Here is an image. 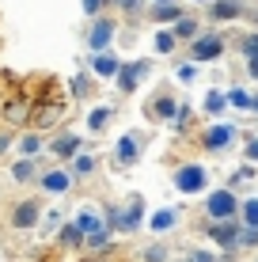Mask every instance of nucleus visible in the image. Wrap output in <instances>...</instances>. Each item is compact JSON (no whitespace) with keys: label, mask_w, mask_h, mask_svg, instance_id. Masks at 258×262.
Wrapping results in <instances>:
<instances>
[{"label":"nucleus","mask_w":258,"mask_h":262,"mask_svg":"<svg viewBox=\"0 0 258 262\" xmlns=\"http://www.w3.org/2000/svg\"><path fill=\"white\" fill-rule=\"evenodd\" d=\"M110 38H114V23L110 19H95V27H91V50H106Z\"/></svg>","instance_id":"20e7f679"},{"label":"nucleus","mask_w":258,"mask_h":262,"mask_svg":"<svg viewBox=\"0 0 258 262\" xmlns=\"http://www.w3.org/2000/svg\"><path fill=\"white\" fill-rule=\"evenodd\" d=\"M232 125H213V129L205 133V148H224L228 141H232Z\"/></svg>","instance_id":"423d86ee"},{"label":"nucleus","mask_w":258,"mask_h":262,"mask_svg":"<svg viewBox=\"0 0 258 262\" xmlns=\"http://www.w3.org/2000/svg\"><path fill=\"white\" fill-rule=\"evenodd\" d=\"M80 232H84L80 224H76V228H65V239H68V243H80Z\"/></svg>","instance_id":"7c9ffc66"},{"label":"nucleus","mask_w":258,"mask_h":262,"mask_svg":"<svg viewBox=\"0 0 258 262\" xmlns=\"http://www.w3.org/2000/svg\"><path fill=\"white\" fill-rule=\"evenodd\" d=\"M145 69H148L145 61H137V65H126V69H122V76H118L122 92H133V88H137V80H140V72H145Z\"/></svg>","instance_id":"6e6552de"},{"label":"nucleus","mask_w":258,"mask_h":262,"mask_svg":"<svg viewBox=\"0 0 258 262\" xmlns=\"http://www.w3.org/2000/svg\"><path fill=\"white\" fill-rule=\"evenodd\" d=\"M152 15H156V19H159V23H175V19H182V12H179V4H171V0H167V4H159V8H156V12H152Z\"/></svg>","instance_id":"9d476101"},{"label":"nucleus","mask_w":258,"mask_h":262,"mask_svg":"<svg viewBox=\"0 0 258 262\" xmlns=\"http://www.w3.org/2000/svg\"><path fill=\"white\" fill-rule=\"evenodd\" d=\"M171 224H175V213H171V209H159V213L152 216V228H156V232H167Z\"/></svg>","instance_id":"dca6fc26"},{"label":"nucleus","mask_w":258,"mask_h":262,"mask_svg":"<svg viewBox=\"0 0 258 262\" xmlns=\"http://www.w3.org/2000/svg\"><path fill=\"white\" fill-rule=\"evenodd\" d=\"M31 160H19V164H15V179H19V183H23V179H31Z\"/></svg>","instance_id":"5701e85b"},{"label":"nucleus","mask_w":258,"mask_h":262,"mask_svg":"<svg viewBox=\"0 0 258 262\" xmlns=\"http://www.w3.org/2000/svg\"><path fill=\"white\" fill-rule=\"evenodd\" d=\"M247 156H251V160H258V141H251V144H247Z\"/></svg>","instance_id":"72a5a7b5"},{"label":"nucleus","mask_w":258,"mask_h":262,"mask_svg":"<svg viewBox=\"0 0 258 262\" xmlns=\"http://www.w3.org/2000/svg\"><path fill=\"white\" fill-rule=\"evenodd\" d=\"M243 50H247V57H254V53H258V34H247V38H243Z\"/></svg>","instance_id":"a878e982"},{"label":"nucleus","mask_w":258,"mask_h":262,"mask_svg":"<svg viewBox=\"0 0 258 262\" xmlns=\"http://www.w3.org/2000/svg\"><path fill=\"white\" fill-rule=\"evenodd\" d=\"M220 50H224V42H220L217 34H205L201 42H194L190 57H194V61H213V57H220Z\"/></svg>","instance_id":"f03ea898"},{"label":"nucleus","mask_w":258,"mask_h":262,"mask_svg":"<svg viewBox=\"0 0 258 262\" xmlns=\"http://www.w3.org/2000/svg\"><path fill=\"white\" fill-rule=\"evenodd\" d=\"M114 69L118 65H114L110 53H99V57H95V72H99V76H114Z\"/></svg>","instance_id":"2eb2a0df"},{"label":"nucleus","mask_w":258,"mask_h":262,"mask_svg":"<svg viewBox=\"0 0 258 262\" xmlns=\"http://www.w3.org/2000/svg\"><path fill=\"white\" fill-rule=\"evenodd\" d=\"M159 4H167V0H159Z\"/></svg>","instance_id":"4c0bfd02"},{"label":"nucleus","mask_w":258,"mask_h":262,"mask_svg":"<svg viewBox=\"0 0 258 262\" xmlns=\"http://www.w3.org/2000/svg\"><path fill=\"white\" fill-rule=\"evenodd\" d=\"M91 167H95V160H91V156H80V160H76V171H80V175H87Z\"/></svg>","instance_id":"cd10ccee"},{"label":"nucleus","mask_w":258,"mask_h":262,"mask_svg":"<svg viewBox=\"0 0 258 262\" xmlns=\"http://www.w3.org/2000/svg\"><path fill=\"white\" fill-rule=\"evenodd\" d=\"M106 122H110V111H95L91 118H87V125H91V129H103Z\"/></svg>","instance_id":"412c9836"},{"label":"nucleus","mask_w":258,"mask_h":262,"mask_svg":"<svg viewBox=\"0 0 258 262\" xmlns=\"http://www.w3.org/2000/svg\"><path fill=\"white\" fill-rule=\"evenodd\" d=\"M118 156H122V164H129V160H133V156H137V144H133V141L126 137V141H122V144H118Z\"/></svg>","instance_id":"aec40b11"},{"label":"nucleus","mask_w":258,"mask_h":262,"mask_svg":"<svg viewBox=\"0 0 258 262\" xmlns=\"http://www.w3.org/2000/svg\"><path fill=\"white\" fill-rule=\"evenodd\" d=\"M243 216H247V224H258V202H247L243 205Z\"/></svg>","instance_id":"393cba45"},{"label":"nucleus","mask_w":258,"mask_h":262,"mask_svg":"<svg viewBox=\"0 0 258 262\" xmlns=\"http://www.w3.org/2000/svg\"><path fill=\"white\" fill-rule=\"evenodd\" d=\"M254 111H258V95H254Z\"/></svg>","instance_id":"e433bc0d"},{"label":"nucleus","mask_w":258,"mask_h":262,"mask_svg":"<svg viewBox=\"0 0 258 262\" xmlns=\"http://www.w3.org/2000/svg\"><path fill=\"white\" fill-rule=\"evenodd\" d=\"M251 76H258V53L251 57Z\"/></svg>","instance_id":"f704fd0d"},{"label":"nucleus","mask_w":258,"mask_h":262,"mask_svg":"<svg viewBox=\"0 0 258 262\" xmlns=\"http://www.w3.org/2000/svg\"><path fill=\"white\" fill-rule=\"evenodd\" d=\"M76 224H80V228H84V232H99V221H95L91 213H84V216H80Z\"/></svg>","instance_id":"4be33fe9"},{"label":"nucleus","mask_w":258,"mask_h":262,"mask_svg":"<svg viewBox=\"0 0 258 262\" xmlns=\"http://www.w3.org/2000/svg\"><path fill=\"white\" fill-rule=\"evenodd\" d=\"M175 34H179V38H194V34H198V23H194V19H179Z\"/></svg>","instance_id":"a211bd4d"},{"label":"nucleus","mask_w":258,"mask_h":262,"mask_svg":"<svg viewBox=\"0 0 258 262\" xmlns=\"http://www.w3.org/2000/svg\"><path fill=\"white\" fill-rule=\"evenodd\" d=\"M76 148H80V141H76V137H68V133L53 141V152H57V156H73Z\"/></svg>","instance_id":"f8f14e48"},{"label":"nucleus","mask_w":258,"mask_h":262,"mask_svg":"<svg viewBox=\"0 0 258 262\" xmlns=\"http://www.w3.org/2000/svg\"><path fill=\"white\" fill-rule=\"evenodd\" d=\"M232 213H236V198L228 194V190H220V194H213V198H209V216H217V221L224 216V221H228Z\"/></svg>","instance_id":"7ed1b4c3"},{"label":"nucleus","mask_w":258,"mask_h":262,"mask_svg":"<svg viewBox=\"0 0 258 262\" xmlns=\"http://www.w3.org/2000/svg\"><path fill=\"white\" fill-rule=\"evenodd\" d=\"M38 144H42L38 137H23V152H38Z\"/></svg>","instance_id":"c756f323"},{"label":"nucleus","mask_w":258,"mask_h":262,"mask_svg":"<svg viewBox=\"0 0 258 262\" xmlns=\"http://www.w3.org/2000/svg\"><path fill=\"white\" fill-rule=\"evenodd\" d=\"M236 15H239L236 0H217V4H213V19H236Z\"/></svg>","instance_id":"1a4fd4ad"},{"label":"nucleus","mask_w":258,"mask_h":262,"mask_svg":"<svg viewBox=\"0 0 258 262\" xmlns=\"http://www.w3.org/2000/svg\"><path fill=\"white\" fill-rule=\"evenodd\" d=\"M34 221H38V205H34V202H23L19 209H15V216H12L15 228H31Z\"/></svg>","instance_id":"0eeeda50"},{"label":"nucleus","mask_w":258,"mask_h":262,"mask_svg":"<svg viewBox=\"0 0 258 262\" xmlns=\"http://www.w3.org/2000/svg\"><path fill=\"white\" fill-rule=\"evenodd\" d=\"M103 4H106V0H84V12H87V15H99Z\"/></svg>","instance_id":"c85d7f7f"},{"label":"nucleus","mask_w":258,"mask_h":262,"mask_svg":"<svg viewBox=\"0 0 258 262\" xmlns=\"http://www.w3.org/2000/svg\"><path fill=\"white\" fill-rule=\"evenodd\" d=\"M156 114H163V118H171V114H175V99L159 95V99H156Z\"/></svg>","instance_id":"6ab92c4d"},{"label":"nucleus","mask_w":258,"mask_h":262,"mask_svg":"<svg viewBox=\"0 0 258 262\" xmlns=\"http://www.w3.org/2000/svg\"><path fill=\"white\" fill-rule=\"evenodd\" d=\"M179 80H186V84H190V80H194V65H182V69H179Z\"/></svg>","instance_id":"2f4dec72"},{"label":"nucleus","mask_w":258,"mask_h":262,"mask_svg":"<svg viewBox=\"0 0 258 262\" xmlns=\"http://www.w3.org/2000/svg\"><path fill=\"white\" fill-rule=\"evenodd\" d=\"M175 186H179L182 194L201 190V186H205V171H201V167H182L179 175H175Z\"/></svg>","instance_id":"f257e3e1"},{"label":"nucleus","mask_w":258,"mask_h":262,"mask_svg":"<svg viewBox=\"0 0 258 262\" xmlns=\"http://www.w3.org/2000/svg\"><path fill=\"white\" fill-rule=\"evenodd\" d=\"M46 190H53V194L68 190V175H61V171H53V175H46Z\"/></svg>","instance_id":"4468645a"},{"label":"nucleus","mask_w":258,"mask_h":262,"mask_svg":"<svg viewBox=\"0 0 258 262\" xmlns=\"http://www.w3.org/2000/svg\"><path fill=\"white\" fill-rule=\"evenodd\" d=\"M228 103H232V106H254V99H247L243 92H232V95H228Z\"/></svg>","instance_id":"b1692460"},{"label":"nucleus","mask_w":258,"mask_h":262,"mask_svg":"<svg viewBox=\"0 0 258 262\" xmlns=\"http://www.w3.org/2000/svg\"><path fill=\"white\" fill-rule=\"evenodd\" d=\"M175 42H179V34H171V31H159L152 46H156V53H171V50H175Z\"/></svg>","instance_id":"9b49d317"},{"label":"nucleus","mask_w":258,"mask_h":262,"mask_svg":"<svg viewBox=\"0 0 258 262\" xmlns=\"http://www.w3.org/2000/svg\"><path fill=\"white\" fill-rule=\"evenodd\" d=\"M145 258H148V262H163V258H167V251H163V247H148V251H145Z\"/></svg>","instance_id":"bb28decb"},{"label":"nucleus","mask_w":258,"mask_h":262,"mask_svg":"<svg viewBox=\"0 0 258 262\" xmlns=\"http://www.w3.org/2000/svg\"><path fill=\"white\" fill-rule=\"evenodd\" d=\"M110 221L118 224V228H137V224H140V202H133L129 209H114Z\"/></svg>","instance_id":"39448f33"},{"label":"nucleus","mask_w":258,"mask_h":262,"mask_svg":"<svg viewBox=\"0 0 258 262\" xmlns=\"http://www.w3.org/2000/svg\"><path fill=\"white\" fill-rule=\"evenodd\" d=\"M224 103H228V99L220 95V92H209V95H205V111H213V114L224 111Z\"/></svg>","instance_id":"f3484780"},{"label":"nucleus","mask_w":258,"mask_h":262,"mask_svg":"<svg viewBox=\"0 0 258 262\" xmlns=\"http://www.w3.org/2000/svg\"><path fill=\"white\" fill-rule=\"evenodd\" d=\"M194 262H213V258H209V255H198V258H194Z\"/></svg>","instance_id":"c9c22d12"},{"label":"nucleus","mask_w":258,"mask_h":262,"mask_svg":"<svg viewBox=\"0 0 258 262\" xmlns=\"http://www.w3.org/2000/svg\"><path fill=\"white\" fill-rule=\"evenodd\" d=\"M118 4L126 8V12H137V8H140V0H118Z\"/></svg>","instance_id":"473e14b6"},{"label":"nucleus","mask_w":258,"mask_h":262,"mask_svg":"<svg viewBox=\"0 0 258 262\" xmlns=\"http://www.w3.org/2000/svg\"><path fill=\"white\" fill-rule=\"evenodd\" d=\"M213 236H217L220 243H236V236H239V232H236V224H213Z\"/></svg>","instance_id":"ddd939ff"}]
</instances>
